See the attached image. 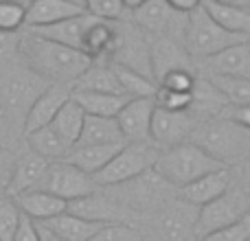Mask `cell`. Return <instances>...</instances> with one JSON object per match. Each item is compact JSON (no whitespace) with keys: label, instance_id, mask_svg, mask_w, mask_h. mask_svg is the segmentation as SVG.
I'll return each instance as SVG.
<instances>
[{"label":"cell","instance_id":"1","mask_svg":"<svg viewBox=\"0 0 250 241\" xmlns=\"http://www.w3.org/2000/svg\"><path fill=\"white\" fill-rule=\"evenodd\" d=\"M16 51L20 53L22 64L31 73L42 77L44 81L64 83V86H70L90 66V60L82 51L38 38L29 31L18 38Z\"/></svg>","mask_w":250,"mask_h":241},{"label":"cell","instance_id":"2","mask_svg":"<svg viewBox=\"0 0 250 241\" xmlns=\"http://www.w3.org/2000/svg\"><path fill=\"white\" fill-rule=\"evenodd\" d=\"M220 169L230 167L222 164L220 160H215L211 154H207L202 147L191 141L163 149L154 162V171L173 189H180V186L189 184L207 173L220 171Z\"/></svg>","mask_w":250,"mask_h":241},{"label":"cell","instance_id":"3","mask_svg":"<svg viewBox=\"0 0 250 241\" xmlns=\"http://www.w3.org/2000/svg\"><path fill=\"white\" fill-rule=\"evenodd\" d=\"M246 35L229 33L222 26H217L215 22L208 18V13L204 11V7L200 4L198 9H193L191 13H187L185 31H182V46L189 53V57L193 61H204L208 57L217 55L220 51L233 46L237 42H246Z\"/></svg>","mask_w":250,"mask_h":241},{"label":"cell","instance_id":"4","mask_svg":"<svg viewBox=\"0 0 250 241\" xmlns=\"http://www.w3.org/2000/svg\"><path fill=\"white\" fill-rule=\"evenodd\" d=\"M191 142L200 145L207 154H211L222 164L230 167L244 156L248 147V129L235 125L229 119H211L198 123L195 132L191 134Z\"/></svg>","mask_w":250,"mask_h":241},{"label":"cell","instance_id":"5","mask_svg":"<svg viewBox=\"0 0 250 241\" xmlns=\"http://www.w3.org/2000/svg\"><path fill=\"white\" fill-rule=\"evenodd\" d=\"M158 154H160V149L151 141L125 142L121 149L112 156V160H110L101 171H97L95 176H92V180H95V184L99 186V189L129 182L136 176H141V173L154 169V162H156V158H158Z\"/></svg>","mask_w":250,"mask_h":241},{"label":"cell","instance_id":"6","mask_svg":"<svg viewBox=\"0 0 250 241\" xmlns=\"http://www.w3.org/2000/svg\"><path fill=\"white\" fill-rule=\"evenodd\" d=\"M248 211H250V195L244 189L224 191L220 198H215L213 202L198 208V217H195V226H193L195 241L220 228H226L233 221L242 220Z\"/></svg>","mask_w":250,"mask_h":241},{"label":"cell","instance_id":"7","mask_svg":"<svg viewBox=\"0 0 250 241\" xmlns=\"http://www.w3.org/2000/svg\"><path fill=\"white\" fill-rule=\"evenodd\" d=\"M38 189L48 191V193L57 195V198H62L68 204L79 198L92 195L99 186L95 184L90 173H83L82 169L70 164L68 160H57V162H48Z\"/></svg>","mask_w":250,"mask_h":241},{"label":"cell","instance_id":"8","mask_svg":"<svg viewBox=\"0 0 250 241\" xmlns=\"http://www.w3.org/2000/svg\"><path fill=\"white\" fill-rule=\"evenodd\" d=\"M110 64H119L125 68H132L143 73L145 77L154 79L149 61V35L141 31L132 22L119 20L117 22V44L110 55ZM156 81V79H154Z\"/></svg>","mask_w":250,"mask_h":241},{"label":"cell","instance_id":"9","mask_svg":"<svg viewBox=\"0 0 250 241\" xmlns=\"http://www.w3.org/2000/svg\"><path fill=\"white\" fill-rule=\"evenodd\" d=\"M46 88V81L31 73L26 66L16 68L7 73L0 81V103H2V112L11 114H26L38 95Z\"/></svg>","mask_w":250,"mask_h":241},{"label":"cell","instance_id":"10","mask_svg":"<svg viewBox=\"0 0 250 241\" xmlns=\"http://www.w3.org/2000/svg\"><path fill=\"white\" fill-rule=\"evenodd\" d=\"M129 22L136 24L147 35H169V38L182 40L187 13H178L169 7L165 0H145L141 7L129 11ZM182 44V42H180Z\"/></svg>","mask_w":250,"mask_h":241},{"label":"cell","instance_id":"11","mask_svg":"<svg viewBox=\"0 0 250 241\" xmlns=\"http://www.w3.org/2000/svg\"><path fill=\"white\" fill-rule=\"evenodd\" d=\"M198 127V120L191 112H169L156 108L149 123V141L160 151L187 142Z\"/></svg>","mask_w":250,"mask_h":241},{"label":"cell","instance_id":"12","mask_svg":"<svg viewBox=\"0 0 250 241\" xmlns=\"http://www.w3.org/2000/svg\"><path fill=\"white\" fill-rule=\"evenodd\" d=\"M119 189H125V191H119V198H117V204L123 208H129V211H147V208H154L158 202L165 200V191L167 189H173L169 186L154 169L149 171L141 173L136 176L134 180L129 182H123V184H117Z\"/></svg>","mask_w":250,"mask_h":241},{"label":"cell","instance_id":"13","mask_svg":"<svg viewBox=\"0 0 250 241\" xmlns=\"http://www.w3.org/2000/svg\"><path fill=\"white\" fill-rule=\"evenodd\" d=\"M198 208L182 202H169L154 221L156 241H191ZM195 239V237H193Z\"/></svg>","mask_w":250,"mask_h":241},{"label":"cell","instance_id":"14","mask_svg":"<svg viewBox=\"0 0 250 241\" xmlns=\"http://www.w3.org/2000/svg\"><path fill=\"white\" fill-rule=\"evenodd\" d=\"M149 61L156 83L171 70H193V60L185 46L169 35H149Z\"/></svg>","mask_w":250,"mask_h":241},{"label":"cell","instance_id":"15","mask_svg":"<svg viewBox=\"0 0 250 241\" xmlns=\"http://www.w3.org/2000/svg\"><path fill=\"white\" fill-rule=\"evenodd\" d=\"M68 99H70V86H64V83H51V86H46L38 95V99L31 103V108L26 110L24 120H22L24 134L51 125V120L55 119V114L60 112V108Z\"/></svg>","mask_w":250,"mask_h":241},{"label":"cell","instance_id":"16","mask_svg":"<svg viewBox=\"0 0 250 241\" xmlns=\"http://www.w3.org/2000/svg\"><path fill=\"white\" fill-rule=\"evenodd\" d=\"M156 110V103L151 97L129 99L117 114V123L121 127V134L127 142H143L149 141V123L151 114Z\"/></svg>","mask_w":250,"mask_h":241},{"label":"cell","instance_id":"17","mask_svg":"<svg viewBox=\"0 0 250 241\" xmlns=\"http://www.w3.org/2000/svg\"><path fill=\"white\" fill-rule=\"evenodd\" d=\"M207 77H233L250 79V46L246 42H237L233 46L220 51L217 55L202 61Z\"/></svg>","mask_w":250,"mask_h":241},{"label":"cell","instance_id":"18","mask_svg":"<svg viewBox=\"0 0 250 241\" xmlns=\"http://www.w3.org/2000/svg\"><path fill=\"white\" fill-rule=\"evenodd\" d=\"M230 184H233V173H230V169H220V171L207 173V176L180 186V189H178V200L200 208V206H204V204L213 202L215 198H220L224 191L230 189Z\"/></svg>","mask_w":250,"mask_h":241},{"label":"cell","instance_id":"19","mask_svg":"<svg viewBox=\"0 0 250 241\" xmlns=\"http://www.w3.org/2000/svg\"><path fill=\"white\" fill-rule=\"evenodd\" d=\"M114 44H117V22L92 18L83 31L79 51L90 61H110Z\"/></svg>","mask_w":250,"mask_h":241},{"label":"cell","instance_id":"20","mask_svg":"<svg viewBox=\"0 0 250 241\" xmlns=\"http://www.w3.org/2000/svg\"><path fill=\"white\" fill-rule=\"evenodd\" d=\"M86 9L73 0H31L24 9V26H46L82 16Z\"/></svg>","mask_w":250,"mask_h":241},{"label":"cell","instance_id":"21","mask_svg":"<svg viewBox=\"0 0 250 241\" xmlns=\"http://www.w3.org/2000/svg\"><path fill=\"white\" fill-rule=\"evenodd\" d=\"M226 105H229V99L222 95L220 88H217L211 79L195 77L193 90H191V103H189V110H187V112L193 114L198 123L217 119Z\"/></svg>","mask_w":250,"mask_h":241},{"label":"cell","instance_id":"22","mask_svg":"<svg viewBox=\"0 0 250 241\" xmlns=\"http://www.w3.org/2000/svg\"><path fill=\"white\" fill-rule=\"evenodd\" d=\"M46 167H48V160H44L42 156L33 154L31 149L24 151L22 156H16L7 195L9 198H16V195L26 193V191H31V189H38L40 180L44 178Z\"/></svg>","mask_w":250,"mask_h":241},{"label":"cell","instance_id":"23","mask_svg":"<svg viewBox=\"0 0 250 241\" xmlns=\"http://www.w3.org/2000/svg\"><path fill=\"white\" fill-rule=\"evenodd\" d=\"M13 200H16L22 215H26L33 221H46V220H51V217L62 215V213L68 208V204L62 198H57V195L48 193V191H42V189H31V191H26V193L16 195Z\"/></svg>","mask_w":250,"mask_h":241},{"label":"cell","instance_id":"24","mask_svg":"<svg viewBox=\"0 0 250 241\" xmlns=\"http://www.w3.org/2000/svg\"><path fill=\"white\" fill-rule=\"evenodd\" d=\"M95 16L83 11L82 16H75V18H68V20H62V22H55V24H46V26H31V29H24L29 33L38 35V38H44V40H51V42H57V44H64V46H70V48H77L82 46V38H83V31L86 26L90 24V20Z\"/></svg>","mask_w":250,"mask_h":241},{"label":"cell","instance_id":"25","mask_svg":"<svg viewBox=\"0 0 250 241\" xmlns=\"http://www.w3.org/2000/svg\"><path fill=\"white\" fill-rule=\"evenodd\" d=\"M40 224H44L62 241H92L97 230L104 226L101 221L83 220V217L73 215V213H68V211H64L57 217H51V220H46V221H40Z\"/></svg>","mask_w":250,"mask_h":241},{"label":"cell","instance_id":"26","mask_svg":"<svg viewBox=\"0 0 250 241\" xmlns=\"http://www.w3.org/2000/svg\"><path fill=\"white\" fill-rule=\"evenodd\" d=\"M68 213L73 215H79L83 220H92V221H123L121 213H123V206H119L114 200L105 198V195H99L95 191L92 195H86V198H79L75 202H68Z\"/></svg>","mask_w":250,"mask_h":241},{"label":"cell","instance_id":"27","mask_svg":"<svg viewBox=\"0 0 250 241\" xmlns=\"http://www.w3.org/2000/svg\"><path fill=\"white\" fill-rule=\"evenodd\" d=\"M123 142L127 141L123 138L117 119L86 114L75 145H123Z\"/></svg>","mask_w":250,"mask_h":241},{"label":"cell","instance_id":"28","mask_svg":"<svg viewBox=\"0 0 250 241\" xmlns=\"http://www.w3.org/2000/svg\"><path fill=\"white\" fill-rule=\"evenodd\" d=\"M70 99H75L86 114L92 117L114 119L121 108L129 101V97L119 92H92V90H70Z\"/></svg>","mask_w":250,"mask_h":241},{"label":"cell","instance_id":"29","mask_svg":"<svg viewBox=\"0 0 250 241\" xmlns=\"http://www.w3.org/2000/svg\"><path fill=\"white\" fill-rule=\"evenodd\" d=\"M202 7L217 26H222L229 33L250 38V11L246 7L222 4V2H213V0H202Z\"/></svg>","mask_w":250,"mask_h":241},{"label":"cell","instance_id":"30","mask_svg":"<svg viewBox=\"0 0 250 241\" xmlns=\"http://www.w3.org/2000/svg\"><path fill=\"white\" fill-rule=\"evenodd\" d=\"M26 136V145L33 154L42 156L44 160L48 162H57V160H66V156L70 154L73 145L66 142L51 125L46 127H40V129H33V132L24 134Z\"/></svg>","mask_w":250,"mask_h":241},{"label":"cell","instance_id":"31","mask_svg":"<svg viewBox=\"0 0 250 241\" xmlns=\"http://www.w3.org/2000/svg\"><path fill=\"white\" fill-rule=\"evenodd\" d=\"M70 90H92V92H121L117 75L110 61H90L86 70L70 83Z\"/></svg>","mask_w":250,"mask_h":241},{"label":"cell","instance_id":"32","mask_svg":"<svg viewBox=\"0 0 250 241\" xmlns=\"http://www.w3.org/2000/svg\"><path fill=\"white\" fill-rule=\"evenodd\" d=\"M123 145H73V149L66 156V160L70 164H75L77 169H82L83 173L95 176L97 171H101L112 160V156Z\"/></svg>","mask_w":250,"mask_h":241},{"label":"cell","instance_id":"33","mask_svg":"<svg viewBox=\"0 0 250 241\" xmlns=\"http://www.w3.org/2000/svg\"><path fill=\"white\" fill-rule=\"evenodd\" d=\"M83 119H86V112L82 110V105L75 99H68L60 108V112L55 114V119L51 120V127L55 129L66 142L75 145L79 138V132H82Z\"/></svg>","mask_w":250,"mask_h":241},{"label":"cell","instance_id":"34","mask_svg":"<svg viewBox=\"0 0 250 241\" xmlns=\"http://www.w3.org/2000/svg\"><path fill=\"white\" fill-rule=\"evenodd\" d=\"M114 68V75H117V81L121 86V92L129 99H141V97H151L154 99L156 95V88L158 83L154 79L145 77L143 73H136L132 68H125V66H119V64H112Z\"/></svg>","mask_w":250,"mask_h":241},{"label":"cell","instance_id":"35","mask_svg":"<svg viewBox=\"0 0 250 241\" xmlns=\"http://www.w3.org/2000/svg\"><path fill=\"white\" fill-rule=\"evenodd\" d=\"M208 79L220 88V92L229 99V103L250 105V79H233V77H208Z\"/></svg>","mask_w":250,"mask_h":241},{"label":"cell","instance_id":"36","mask_svg":"<svg viewBox=\"0 0 250 241\" xmlns=\"http://www.w3.org/2000/svg\"><path fill=\"white\" fill-rule=\"evenodd\" d=\"M22 213L18 208L16 200L2 195L0 198V241H11L16 235L18 226H20Z\"/></svg>","mask_w":250,"mask_h":241},{"label":"cell","instance_id":"37","mask_svg":"<svg viewBox=\"0 0 250 241\" xmlns=\"http://www.w3.org/2000/svg\"><path fill=\"white\" fill-rule=\"evenodd\" d=\"M92 241H143V235L127 221H105Z\"/></svg>","mask_w":250,"mask_h":241},{"label":"cell","instance_id":"38","mask_svg":"<svg viewBox=\"0 0 250 241\" xmlns=\"http://www.w3.org/2000/svg\"><path fill=\"white\" fill-rule=\"evenodd\" d=\"M83 9L90 16L108 22L123 20V16L127 13L123 7V0H83Z\"/></svg>","mask_w":250,"mask_h":241},{"label":"cell","instance_id":"39","mask_svg":"<svg viewBox=\"0 0 250 241\" xmlns=\"http://www.w3.org/2000/svg\"><path fill=\"white\" fill-rule=\"evenodd\" d=\"M198 241H250V211L242 220L233 221L230 226L215 230L207 237H200Z\"/></svg>","mask_w":250,"mask_h":241},{"label":"cell","instance_id":"40","mask_svg":"<svg viewBox=\"0 0 250 241\" xmlns=\"http://www.w3.org/2000/svg\"><path fill=\"white\" fill-rule=\"evenodd\" d=\"M154 103L156 108L169 110V112H187L191 103V92H173L158 86L154 95Z\"/></svg>","mask_w":250,"mask_h":241},{"label":"cell","instance_id":"41","mask_svg":"<svg viewBox=\"0 0 250 241\" xmlns=\"http://www.w3.org/2000/svg\"><path fill=\"white\" fill-rule=\"evenodd\" d=\"M24 9L22 4L0 0V33H18L24 29Z\"/></svg>","mask_w":250,"mask_h":241},{"label":"cell","instance_id":"42","mask_svg":"<svg viewBox=\"0 0 250 241\" xmlns=\"http://www.w3.org/2000/svg\"><path fill=\"white\" fill-rule=\"evenodd\" d=\"M195 83V75L193 70H171L165 77L158 79L160 88H167V90L173 92H191Z\"/></svg>","mask_w":250,"mask_h":241},{"label":"cell","instance_id":"43","mask_svg":"<svg viewBox=\"0 0 250 241\" xmlns=\"http://www.w3.org/2000/svg\"><path fill=\"white\" fill-rule=\"evenodd\" d=\"M222 119L233 120L235 125L248 129L250 132V105H239V103H229L220 114Z\"/></svg>","mask_w":250,"mask_h":241},{"label":"cell","instance_id":"44","mask_svg":"<svg viewBox=\"0 0 250 241\" xmlns=\"http://www.w3.org/2000/svg\"><path fill=\"white\" fill-rule=\"evenodd\" d=\"M13 162H16L13 151L0 149V198L7 195L9 180H11V171H13Z\"/></svg>","mask_w":250,"mask_h":241},{"label":"cell","instance_id":"45","mask_svg":"<svg viewBox=\"0 0 250 241\" xmlns=\"http://www.w3.org/2000/svg\"><path fill=\"white\" fill-rule=\"evenodd\" d=\"M11 241H40V233H38V221L29 220L26 215H22L20 226H18L16 235Z\"/></svg>","mask_w":250,"mask_h":241},{"label":"cell","instance_id":"46","mask_svg":"<svg viewBox=\"0 0 250 241\" xmlns=\"http://www.w3.org/2000/svg\"><path fill=\"white\" fill-rule=\"evenodd\" d=\"M11 136H13V120L7 112L0 110V149H9Z\"/></svg>","mask_w":250,"mask_h":241},{"label":"cell","instance_id":"47","mask_svg":"<svg viewBox=\"0 0 250 241\" xmlns=\"http://www.w3.org/2000/svg\"><path fill=\"white\" fill-rule=\"evenodd\" d=\"M165 2L178 13H191L193 9H198L202 4V0H165Z\"/></svg>","mask_w":250,"mask_h":241},{"label":"cell","instance_id":"48","mask_svg":"<svg viewBox=\"0 0 250 241\" xmlns=\"http://www.w3.org/2000/svg\"><path fill=\"white\" fill-rule=\"evenodd\" d=\"M38 233H40V241H62L57 235H53L51 230H48L44 224H40V221H38Z\"/></svg>","mask_w":250,"mask_h":241},{"label":"cell","instance_id":"49","mask_svg":"<svg viewBox=\"0 0 250 241\" xmlns=\"http://www.w3.org/2000/svg\"><path fill=\"white\" fill-rule=\"evenodd\" d=\"M145 2V0H123V7H125V11H134L136 7H141V4Z\"/></svg>","mask_w":250,"mask_h":241},{"label":"cell","instance_id":"50","mask_svg":"<svg viewBox=\"0 0 250 241\" xmlns=\"http://www.w3.org/2000/svg\"><path fill=\"white\" fill-rule=\"evenodd\" d=\"M213 2H222V4H235V7H246L250 4V0H213Z\"/></svg>","mask_w":250,"mask_h":241},{"label":"cell","instance_id":"51","mask_svg":"<svg viewBox=\"0 0 250 241\" xmlns=\"http://www.w3.org/2000/svg\"><path fill=\"white\" fill-rule=\"evenodd\" d=\"M2 2H13V4H22V7H26L31 0H2Z\"/></svg>","mask_w":250,"mask_h":241},{"label":"cell","instance_id":"52","mask_svg":"<svg viewBox=\"0 0 250 241\" xmlns=\"http://www.w3.org/2000/svg\"><path fill=\"white\" fill-rule=\"evenodd\" d=\"M73 2H77V4H82V7H83V0H73Z\"/></svg>","mask_w":250,"mask_h":241},{"label":"cell","instance_id":"53","mask_svg":"<svg viewBox=\"0 0 250 241\" xmlns=\"http://www.w3.org/2000/svg\"><path fill=\"white\" fill-rule=\"evenodd\" d=\"M248 46H250V38H248Z\"/></svg>","mask_w":250,"mask_h":241},{"label":"cell","instance_id":"54","mask_svg":"<svg viewBox=\"0 0 250 241\" xmlns=\"http://www.w3.org/2000/svg\"><path fill=\"white\" fill-rule=\"evenodd\" d=\"M248 11H250V4H248Z\"/></svg>","mask_w":250,"mask_h":241}]
</instances>
